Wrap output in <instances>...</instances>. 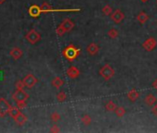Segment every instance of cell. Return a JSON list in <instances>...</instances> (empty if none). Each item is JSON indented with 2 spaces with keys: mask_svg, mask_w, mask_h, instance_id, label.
<instances>
[{
  "mask_svg": "<svg viewBox=\"0 0 157 133\" xmlns=\"http://www.w3.org/2000/svg\"><path fill=\"white\" fill-rule=\"evenodd\" d=\"M74 26H75V23L73 21H71L70 19H65L58 27V29H56V33H58V35L61 36L64 33L70 32L71 30L74 28Z\"/></svg>",
  "mask_w": 157,
  "mask_h": 133,
  "instance_id": "1",
  "label": "cell"
},
{
  "mask_svg": "<svg viewBox=\"0 0 157 133\" xmlns=\"http://www.w3.org/2000/svg\"><path fill=\"white\" fill-rule=\"evenodd\" d=\"M80 49L77 48L76 46L70 44L68 47H66L63 51V55L65 56V58H67L68 61L72 62L75 59L78 57V55H80Z\"/></svg>",
  "mask_w": 157,
  "mask_h": 133,
  "instance_id": "2",
  "label": "cell"
},
{
  "mask_svg": "<svg viewBox=\"0 0 157 133\" xmlns=\"http://www.w3.org/2000/svg\"><path fill=\"white\" fill-rule=\"evenodd\" d=\"M115 73H116L115 69H114V68L111 65H109V64H105L99 70V74L101 75V77L105 81L111 80L114 76H115Z\"/></svg>",
  "mask_w": 157,
  "mask_h": 133,
  "instance_id": "3",
  "label": "cell"
},
{
  "mask_svg": "<svg viewBox=\"0 0 157 133\" xmlns=\"http://www.w3.org/2000/svg\"><path fill=\"white\" fill-rule=\"evenodd\" d=\"M157 46V41L155 40L154 37H150L148 39H146L143 43H142L141 46L144 50L148 51V52H151Z\"/></svg>",
  "mask_w": 157,
  "mask_h": 133,
  "instance_id": "4",
  "label": "cell"
},
{
  "mask_svg": "<svg viewBox=\"0 0 157 133\" xmlns=\"http://www.w3.org/2000/svg\"><path fill=\"white\" fill-rule=\"evenodd\" d=\"M10 108L11 106L9 105V103L4 98H0V116L3 117L7 114H8Z\"/></svg>",
  "mask_w": 157,
  "mask_h": 133,
  "instance_id": "5",
  "label": "cell"
},
{
  "mask_svg": "<svg viewBox=\"0 0 157 133\" xmlns=\"http://www.w3.org/2000/svg\"><path fill=\"white\" fill-rule=\"evenodd\" d=\"M26 39L32 44H35L37 42L40 41L41 35L38 32L35 31V30H31V31L26 34Z\"/></svg>",
  "mask_w": 157,
  "mask_h": 133,
  "instance_id": "6",
  "label": "cell"
},
{
  "mask_svg": "<svg viewBox=\"0 0 157 133\" xmlns=\"http://www.w3.org/2000/svg\"><path fill=\"white\" fill-rule=\"evenodd\" d=\"M22 81H23L25 86L28 88H33L38 81L37 79L34 77V75H33V74H28L27 76L24 77V79Z\"/></svg>",
  "mask_w": 157,
  "mask_h": 133,
  "instance_id": "7",
  "label": "cell"
},
{
  "mask_svg": "<svg viewBox=\"0 0 157 133\" xmlns=\"http://www.w3.org/2000/svg\"><path fill=\"white\" fill-rule=\"evenodd\" d=\"M12 97H13V99L15 100L16 102H19V101H26L28 98H29V94L26 93L23 90H19V89H17V91L13 93Z\"/></svg>",
  "mask_w": 157,
  "mask_h": 133,
  "instance_id": "8",
  "label": "cell"
},
{
  "mask_svg": "<svg viewBox=\"0 0 157 133\" xmlns=\"http://www.w3.org/2000/svg\"><path fill=\"white\" fill-rule=\"evenodd\" d=\"M125 18L124 13L120 9H116L111 14V19L115 23H120Z\"/></svg>",
  "mask_w": 157,
  "mask_h": 133,
  "instance_id": "9",
  "label": "cell"
},
{
  "mask_svg": "<svg viewBox=\"0 0 157 133\" xmlns=\"http://www.w3.org/2000/svg\"><path fill=\"white\" fill-rule=\"evenodd\" d=\"M80 72L79 68L77 67H75V66H70L68 68V70H67L68 77L70 78V79H72V80L73 79H77L80 76Z\"/></svg>",
  "mask_w": 157,
  "mask_h": 133,
  "instance_id": "10",
  "label": "cell"
},
{
  "mask_svg": "<svg viewBox=\"0 0 157 133\" xmlns=\"http://www.w3.org/2000/svg\"><path fill=\"white\" fill-rule=\"evenodd\" d=\"M100 48H99V46L95 43H91L88 44V46L86 48V51L87 53L90 55H95L96 54H98Z\"/></svg>",
  "mask_w": 157,
  "mask_h": 133,
  "instance_id": "11",
  "label": "cell"
},
{
  "mask_svg": "<svg viewBox=\"0 0 157 133\" xmlns=\"http://www.w3.org/2000/svg\"><path fill=\"white\" fill-rule=\"evenodd\" d=\"M42 13V9L41 7L37 6V5H33L32 7H30L29 8V14L33 18H38Z\"/></svg>",
  "mask_w": 157,
  "mask_h": 133,
  "instance_id": "12",
  "label": "cell"
},
{
  "mask_svg": "<svg viewBox=\"0 0 157 133\" xmlns=\"http://www.w3.org/2000/svg\"><path fill=\"white\" fill-rule=\"evenodd\" d=\"M23 55V52L22 50H20V48L18 47H15V48H13L11 51H10V55L15 59V60H18V59H20Z\"/></svg>",
  "mask_w": 157,
  "mask_h": 133,
  "instance_id": "13",
  "label": "cell"
},
{
  "mask_svg": "<svg viewBox=\"0 0 157 133\" xmlns=\"http://www.w3.org/2000/svg\"><path fill=\"white\" fill-rule=\"evenodd\" d=\"M149 20V16L148 14L144 11H141L138 14L137 16V21L140 23V24H144L147 21Z\"/></svg>",
  "mask_w": 157,
  "mask_h": 133,
  "instance_id": "14",
  "label": "cell"
},
{
  "mask_svg": "<svg viewBox=\"0 0 157 133\" xmlns=\"http://www.w3.org/2000/svg\"><path fill=\"white\" fill-rule=\"evenodd\" d=\"M127 98L130 99L131 102H135V101H137V100L139 99L140 93H139L138 91L135 90V89H133V90L130 91V92H128V93H127Z\"/></svg>",
  "mask_w": 157,
  "mask_h": 133,
  "instance_id": "15",
  "label": "cell"
},
{
  "mask_svg": "<svg viewBox=\"0 0 157 133\" xmlns=\"http://www.w3.org/2000/svg\"><path fill=\"white\" fill-rule=\"evenodd\" d=\"M156 97L152 94V93H149V94H147L146 95V97H145V99H144V102H145V103L147 106H153L154 103H156Z\"/></svg>",
  "mask_w": 157,
  "mask_h": 133,
  "instance_id": "16",
  "label": "cell"
},
{
  "mask_svg": "<svg viewBox=\"0 0 157 133\" xmlns=\"http://www.w3.org/2000/svg\"><path fill=\"white\" fill-rule=\"evenodd\" d=\"M14 120L16 121V123L20 126H22L26 121H27V116L25 115H23L21 112L20 115H18L15 118H14Z\"/></svg>",
  "mask_w": 157,
  "mask_h": 133,
  "instance_id": "17",
  "label": "cell"
},
{
  "mask_svg": "<svg viewBox=\"0 0 157 133\" xmlns=\"http://www.w3.org/2000/svg\"><path fill=\"white\" fill-rule=\"evenodd\" d=\"M52 85L56 89H59L60 87H62L64 85V81L62 79H60L59 77H55L52 81Z\"/></svg>",
  "mask_w": 157,
  "mask_h": 133,
  "instance_id": "18",
  "label": "cell"
},
{
  "mask_svg": "<svg viewBox=\"0 0 157 133\" xmlns=\"http://www.w3.org/2000/svg\"><path fill=\"white\" fill-rule=\"evenodd\" d=\"M116 108H117V105L115 103H114L112 100H110V101H108L107 103H106V105H105V109L107 110V111H109V112H114L116 110Z\"/></svg>",
  "mask_w": 157,
  "mask_h": 133,
  "instance_id": "19",
  "label": "cell"
},
{
  "mask_svg": "<svg viewBox=\"0 0 157 133\" xmlns=\"http://www.w3.org/2000/svg\"><path fill=\"white\" fill-rule=\"evenodd\" d=\"M9 116L12 117V118H15L18 115H20V108H18V107H13V106H11V108H10V110H9Z\"/></svg>",
  "mask_w": 157,
  "mask_h": 133,
  "instance_id": "20",
  "label": "cell"
},
{
  "mask_svg": "<svg viewBox=\"0 0 157 133\" xmlns=\"http://www.w3.org/2000/svg\"><path fill=\"white\" fill-rule=\"evenodd\" d=\"M81 122L85 125V126H89L91 123H92V118L89 115H84L82 117H81Z\"/></svg>",
  "mask_w": 157,
  "mask_h": 133,
  "instance_id": "21",
  "label": "cell"
},
{
  "mask_svg": "<svg viewBox=\"0 0 157 133\" xmlns=\"http://www.w3.org/2000/svg\"><path fill=\"white\" fill-rule=\"evenodd\" d=\"M118 30L117 29H110L109 31H108V33H107V35L110 37V38H112V39H116L118 36Z\"/></svg>",
  "mask_w": 157,
  "mask_h": 133,
  "instance_id": "22",
  "label": "cell"
},
{
  "mask_svg": "<svg viewBox=\"0 0 157 133\" xmlns=\"http://www.w3.org/2000/svg\"><path fill=\"white\" fill-rule=\"evenodd\" d=\"M102 12L106 15V16H110V15L113 13V8L110 5H105L103 8H102Z\"/></svg>",
  "mask_w": 157,
  "mask_h": 133,
  "instance_id": "23",
  "label": "cell"
},
{
  "mask_svg": "<svg viewBox=\"0 0 157 133\" xmlns=\"http://www.w3.org/2000/svg\"><path fill=\"white\" fill-rule=\"evenodd\" d=\"M67 98H68V95H67V93H66L65 92H63V91L60 92V93H58V95H56V99H58V101L60 102V103L66 101Z\"/></svg>",
  "mask_w": 157,
  "mask_h": 133,
  "instance_id": "24",
  "label": "cell"
},
{
  "mask_svg": "<svg viewBox=\"0 0 157 133\" xmlns=\"http://www.w3.org/2000/svg\"><path fill=\"white\" fill-rule=\"evenodd\" d=\"M115 113H116V115H117L118 117H122V116H125V114H126V110H125L124 107L119 106V107H117V108H116Z\"/></svg>",
  "mask_w": 157,
  "mask_h": 133,
  "instance_id": "25",
  "label": "cell"
},
{
  "mask_svg": "<svg viewBox=\"0 0 157 133\" xmlns=\"http://www.w3.org/2000/svg\"><path fill=\"white\" fill-rule=\"evenodd\" d=\"M41 9H42V12H50V11L53 10L52 7L48 3H46V2H45L44 4L41 6Z\"/></svg>",
  "mask_w": 157,
  "mask_h": 133,
  "instance_id": "26",
  "label": "cell"
},
{
  "mask_svg": "<svg viewBox=\"0 0 157 133\" xmlns=\"http://www.w3.org/2000/svg\"><path fill=\"white\" fill-rule=\"evenodd\" d=\"M60 118H61V116H60V115H59L58 112H54V113L51 114V120L54 121V122H58V121H59V120H60Z\"/></svg>",
  "mask_w": 157,
  "mask_h": 133,
  "instance_id": "27",
  "label": "cell"
},
{
  "mask_svg": "<svg viewBox=\"0 0 157 133\" xmlns=\"http://www.w3.org/2000/svg\"><path fill=\"white\" fill-rule=\"evenodd\" d=\"M26 106H27L26 101H19V102H17V107L18 108L22 109V108H25Z\"/></svg>",
  "mask_w": 157,
  "mask_h": 133,
  "instance_id": "28",
  "label": "cell"
},
{
  "mask_svg": "<svg viewBox=\"0 0 157 133\" xmlns=\"http://www.w3.org/2000/svg\"><path fill=\"white\" fill-rule=\"evenodd\" d=\"M24 86H25V84H24L23 81H18L16 82V88L19 89V90H23Z\"/></svg>",
  "mask_w": 157,
  "mask_h": 133,
  "instance_id": "29",
  "label": "cell"
},
{
  "mask_svg": "<svg viewBox=\"0 0 157 133\" xmlns=\"http://www.w3.org/2000/svg\"><path fill=\"white\" fill-rule=\"evenodd\" d=\"M152 114H153L154 116H157V103L153 105V106H152Z\"/></svg>",
  "mask_w": 157,
  "mask_h": 133,
  "instance_id": "30",
  "label": "cell"
},
{
  "mask_svg": "<svg viewBox=\"0 0 157 133\" xmlns=\"http://www.w3.org/2000/svg\"><path fill=\"white\" fill-rule=\"evenodd\" d=\"M50 131L51 132H59L60 131V129L58 128V126H53L52 128H51V129H50Z\"/></svg>",
  "mask_w": 157,
  "mask_h": 133,
  "instance_id": "31",
  "label": "cell"
},
{
  "mask_svg": "<svg viewBox=\"0 0 157 133\" xmlns=\"http://www.w3.org/2000/svg\"><path fill=\"white\" fill-rule=\"evenodd\" d=\"M152 87L155 89L156 91H157V79H156V80H155L153 82H152Z\"/></svg>",
  "mask_w": 157,
  "mask_h": 133,
  "instance_id": "32",
  "label": "cell"
},
{
  "mask_svg": "<svg viewBox=\"0 0 157 133\" xmlns=\"http://www.w3.org/2000/svg\"><path fill=\"white\" fill-rule=\"evenodd\" d=\"M140 1H141L142 3H146V2L148 1V0H140Z\"/></svg>",
  "mask_w": 157,
  "mask_h": 133,
  "instance_id": "33",
  "label": "cell"
},
{
  "mask_svg": "<svg viewBox=\"0 0 157 133\" xmlns=\"http://www.w3.org/2000/svg\"><path fill=\"white\" fill-rule=\"evenodd\" d=\"M5 1H6V0H0V4H3Z\"/></svg>",
  "mask_w": 157,
  "mask_h": 133,
  "instance_id": "34",
  "label": "cell"
},
{
  "mask_svg": "<svg viewBox=\"0 0 157 133\" xmlns=\"http://www.w3.org/2000/svg\"><path fill=\"white\" fill-rule=\"evenodd\" d=\"M156 24H157V22H156Z\"/></svg>",
  "mask_w": 157,
  "mask_h": 133,
  "instance_id": "35",
  "label": "cell"
}]
</instances>
